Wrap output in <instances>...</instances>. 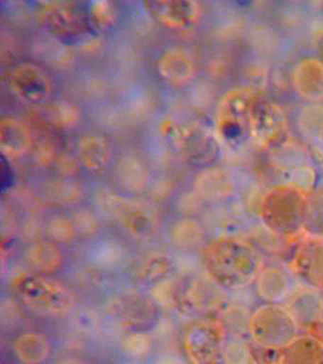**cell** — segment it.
I'll return each instance as SVG.
<instances>
[{"instance_id": "obj_1", "label": "cell", "mask_w": 323, "mask_h": 364, "mask_svg": "<svg viewBox=\"0 0 323 364\" xmlns=\"http://www.w3.org/2000/svg\"><path fill=\"white\" fill-rule=\"evenodd\" d=\"M10 289L21 306L36 317L67 318L77 307L75 290L55 275L27 269L11 279Z\"/></svg>"}, {"instance_id": "obj_2", "label": "cell", "mask_w": 323, "mask_h": 364, "mask_svg": "<svg viewBox=\"0 0 323 364\" xmlns=\"http://www.w3.org/2000/svg\"><path fill=\"white\" fill-rule=\"evenodd\" d=\"M95 201L98 210L133 240H151L160 230V210L148 199L101 189L96 193Z\"/></svg>"}, {"instance_id": "obj_3", "label": "cell", "mask_w": 323, "mask_h": 364, "mask_svg": "<svg viewBox=\"0 0 323 364\" xmlns=\"http://www.w3.org/2000/svg\"><path fill=\"white\" fill-rule=\"evenodd\" d=\"M160 311L148 292L138 289L115 292L104 304L106 317L124 332H151L160 321Z\"/></svg>"}, {"instance_id": "obj_4", "label": "cell", "mask_w": 323, "mask_h": 364, "mask_svg": "<svg viewBox=\"0 0 323 364\" xmlns=\"http://www.w3.org/2000/svg\"><path fill=\"white\" fill-rule=\"evenodd\" d=\"M7 82L13 95L28 104H45L52 95V79L46 70L35 63L21 62L13 65Z\"/></svg>"}, {"instance_id": "obj_5", "label": "cell", "mask_w": 323, "mask_h": 364, "mask_svg": "<svg viewBox=\"0 0 323 364\" xmlns=\"http://www.w3.org/2000/svg\"><path fill=\"white\" fill-rule=\"evenodd\" d=\"M182 347L190 364H217L219 332L217 323L209 318L192 321L184 329Z\"/></svg>"}, {"instance_id": "obj_6", "label": "cell", "mask_w": 323, "mask_h": 364, "mask_svg": "<svg viewBox=\"0 0 323 364\" xmlns=\"http://www.w3.org/2000/svg\"><path fill=\"white\" fill-rule=\"evenodd\" d=\"M40 17L48 30L62 38L86 36L92 23L89 11L70 2L42 3Z\"/></svg>"}, {"instance_id": "obj_7", "label": "cell", "mask_w": 323, "mask_h": 364, "mask_svg": "<svg viewBox=\"0 0 323 364\" xmlns=\"http://www.w3.org/2000/svg\"><path fill=\"white\" fill-rule=\"evenodd\" d=\"M161 130L187 161L203 164L211 156V139L201 125L194 122L180 124L167 119L161 125Z\"/></svg>"}, {"instance_id": "obj_8", "label": "cell", "mask_w": 323, "mask_h": 364, "mask_svg": "<svg viewBox=\"0 0 323 364\" xmlns=\"http://www.w3.org/2000/svg\"><path fill=\"white\" fill-rule=\"evenodd\" d=\"M146 11L160 25L170 30H185L199 16V6L186 0H163L144 3Z\"/></svg>"}, {"instance_id": "obj_9", "label": "cell", "mask_w": 323, "mask_h": 364, "mask_svg": "<svg viewBox=\"0 0 323 364\" xmlns=\"http://www.w3.org/2000/svg\"><path fill=\"white\" fill-rule=\"evenodd\" d=\"M23 259L28 269L41 274L55 275L64 269L67 255L63 246L42 237L25 245Z\"/></svg>"}, {"instance_id": "obj_10", "label": "cell", "mask_w": 323, "mask_h": 364, "mask_svg": "<svg viewBox=\"0 0 323 364\" xmlns=\"http://www.w3.org/2000/svg\"><path fill=\"white\" fill-rule=\"evenodd\" d=\"M128 258L126 245L115 237L101 235L89 242L84 259L92 269L109 272L121 269Z\"/></svg>"}, {"instance_id": "obj_11", "label": "cell", "mask_w": 323, "mask_h": 364, "mask_svg": "<svg viewBox=\"0 0 323 364\" xmlns=\"http://www.w3.org/2000/svg\"><path fill=\"white\" fill-rule=\"evenodd\" d=\"M177 262L174 255L163 250H155L141 256L132 267L133 280L141 286L152 287L175 275Z\"/></svg>"}, {"instance_id": "obj_12", "label": "cell", "mask_w": 323, "mask_h": 364, "mask_svg": "<svg viewBox=\"0 0 323 364\" xmlns=\"http://www.w3.org/2000/svg\"><path fill=\"white\" fill-rule=\"evenodd\" d=\"M157 70L161 79L173 87H184L194 78L195 64L188 50L172 47L158 57Z\"/></svg>"}, {"instance_id": "obj_13", "label": "cell", "mask_w": 323, "mask_h": 364, "mask_svg": "<svg viewBox=\"0 0 323 364\" xmlns=\"http://www.w3.org/2000/svg\"><path fill=\"white\" fill-rule=\"evenodd\" d=\"M13 352L21 364H44L53 354V341L41 330H24L13 341Z\"/></svg>"}, {"instance_id": "obj_14", "label": "cell", "mask_w": 323, "mask_h": 364, "mask_svg": "<svg viewBox=\"0 0 323 364\" xmlns=\"http://www.w3.org/2000/svg\"><path fill=\"white\" fill-rule=\"evenodd\" d=\"M115 176L119 187L128 196L143 195L151 183L148 167L138 156L126 155L119 159Z\"/></svg>"}, {"instance_id": "obj_15", "label": "cell", "mask_w": 323, "mask_h": 364, "mask_svg": "<svg viewBox=\"0 0 323 364\" xmlns=\"http://www.w3.org/2000/svg\"><path fill=\"white\" fill-rule=\"evenodd\" d=\"M39 192L44 203L56 208L77 206L86 196V190L80 182L63 176L47 179Z\"/></svg>"}, {"instance_id": "obj_16", "label": "cell", "mask_w": 323, "mask_h": 364, "mask_svg": "<svg viewBox=\"0 0 323 364\" xmlns=\"http://www.w3.org/2000/svg\"><path fill=\"white\" fill-rule=\"evenodd\" d=\"M77 156L82 166L89 172L100 173L111 161V144L102 134H84L78 141Z\"/></svg>"}, {"instance_id": "obj_17", "label": "cell", "mask_w": 323, "mask_h": 364, "mask_svg": "<svg viewBox=\"0 0 323 364\" xmlns=\"http://www.w3.org/2000/svg\"><path fill=\"white\" fill-rule=\"evenodd\" d=\"M32 134L21 119L5 117L0 122V150L8 159H21L33 146Z\"/></svg>"}, {"instance_id": "obj_18", "label": "cell", "mask_w": 323, "mask_h": 364, "mask_svg": "<svg viewBox=\"0 0 323 364\" xmlns=\"http://www.w3.org/2000/svg\"><path fill=\"white\" fill-rule=\"evenodd\" d=\"M206 289L202 280L195 276L177 277L174 310L186 317L198 314L205 309L207 304Z\"/></svg>"}, {"instance_id": "obj_19", "label": "cell", "mask_w": 323, "mask_h": 364, "mask_svg": "<svg viewBox=\"0 0 323 364\" xmlns=\"http://www.w3.org/2000/svg\"><path fill=\"white\" fill-rule=\"evenodd\" d=\"M167 237L175 249L181 252H192L203 244L205 232L197 219L181 218L170 224Z\"/></svg>"}, {"instance_id": "obj_20", "label": "cell", "mask_w": 323, "mask_h": 364, "mask_svg": "<svg viewBox=\"0 0 323 364\" xmlns=\"http://www.w3.org/2000/svg\"><path fill=\"white\" fill-rule=\"evenodd\" d=\"M44 237L63 247L77 241V232L72 216L64 213L48 215L44 220Z\"/></svg>"}, {"instance_id": "obj_21", "label": "cell", "mask_w": 323, "mask_h": 364, "mask_svg": "<svg viewBox=\"0 0 323 364\" xmlns=\"http://www.w3.org/2000/svg\"><path fill=\"white\" fill-rule=\"evenodd\" d=\"M70 318L73 329L79 334L86 337H97L103 332L104 317L94 306H77Z\"/></svg>"}, {"instance_id": "obj_22", "label": "cell", "mask_w": 323, "mask_h": 364, "mask_svg": "<svg viewBox=\"0 0 323 364\" xmlns=\"http://www.w3.org/2000/svg\"><path fill=\"white\" fill-rule=\"evenodd\" d=\"M78 240L87 242L95 240L100 237L102 232V221L97 212L87 206L75 208L72 215Z\"/></svg>"}, {"instance_id": "obj_23", "label": "cell", "mask_w": 323, "mask_h": 364, "mask_svg": "<svg viewBox=\"0 0 323 364\" xmlns=\"http://www.w3.org/2000/svg\"><path fill=\"white\" fill-rule=\"evenodd\" d=\"M43 114L48 124L59 129L75 127L81 118L78 107L67 101H58L48 105Z\"/></svg>"}, {"instance_id": "obj_24", "label": "cell", "mask_w": 323, "mask_h": 364, "mask_svg": "<svg viewBox=\"0 0 323 364\" xmlns=\"http://www.w3.org/2000/svg\"><path fill=\"white\" fill-rule=\"evenodd\" d=\"M154 347V340L148 331L124 332L121 349L127 357L140 360L148 355Z\"/></svg>"}, {"instance_id": "obj_25", "label": "cell", "mask_w": 323, "mask_h": 364, "mask_svg": "<svg viewBox=\"0 0 323 364\" xmlns=\"http://www.w3.org/2000/svg\"><path fill=\"white\" fill-rule=\"evenodd\" d=\"M177 279L174 275L149 287L148 294L160 309H174Z\"/></svg>"}, {"instance_id": "obj_26", "label": "cell", "mask_w": 323, "mask_h": 364, "mask_svg": "<svg viewBox=\"0 0 323 364\" xmlns=\"http://www.w3.org/2000/svg\"><path fill=\"white\" fill-rule=\"evenodd\" d=\"M89 16L92 24L100 28H107L115 21V9L111 3L107 1L93 2L90 5Z\"/></svg>"}, {"instance_id": "obj_27", "label": "cell", "mask_w": 323, "mask_h": 364, "mask_svg": "<svg viewBox=\"0 0 323 364\" xmlns=\"http://www.w3.org/2000/svg\"><path fill=\"white\" fill-rule=\"evenodd\" d=\"M58 156L56 145L50 138H41L33 145V158L39 166L55 165Z\"/></svg>"}, {"instance_id": "obj_28", "label": "cell", "mask_w": 323, "mask_h": 364, "mask_svg": "<svg viewBox=\"0 0 323 364\" xmlns=\"http://www.w3.org/2000/svg\"><path fill=\"white\" fill-rule=\"evenodd\" d=\"M199 196L197 193H184L177 196V210L182 218H192L199 209Z\"/></svg>"}, {"instance_id": "obj_29", "label": "cell", "mask_w": 323, "mask_h": 364, "mask_svg": "<svg viewBox=\"0 0 323 364\" xmlns=\"http://www.w3.org/2000/svg\"><path fill=\"white\" fill-rule=\"evenodd\" d=\"M174 189V185L170 179L160 178L152 181L148 188L150 200L152 202H161L168 198Z\"/></svg>"}, {"instance_id": "obj_30", "label": "cell", "mask_w": 323, "mask_h": 364, "mask_svg": "<svg viewBox=\"0 0 323 364\" xmlns=\"http://www.w3.org/2000/svg\"><path fill=\"white\" fill-rule=\"evenodd\" d=\"M81 164L79 159L76 161L75 158L69 155L58 156L56 159L55 166L58 171L59 176L63 178H75L76 173H78L79 166Z\"/></svg>"}, {"instance_id": "obj_31", "label": "cell", "mask_w": 323, "mask_h": 364, "mask_svg": "<svg viewBox=\"0 0 323 364\" xmlns=\"http://www.w3.org/2000/svg\"><path fill=\"white\" fill-rule=\"evenodd\" d=\"M152 364H185L182 358L175 353L164 352L158 354Z\"/></svg>"}, {"instance_id": "obj_32", "label": "cell", "mask_w": 323, "mask_h": 364, "mask_svg": "<svg viewBox=\"0 0 323 364\" xmlns=\"http://www.w3.org/2000/svg\"><path fill=\"white\" fill-rule=\"evenodd\" d=\"M55 364H87L84 360H80L79 358L75 357H66L59 358L56 360Z\"/></svg>"}]
</instances>
